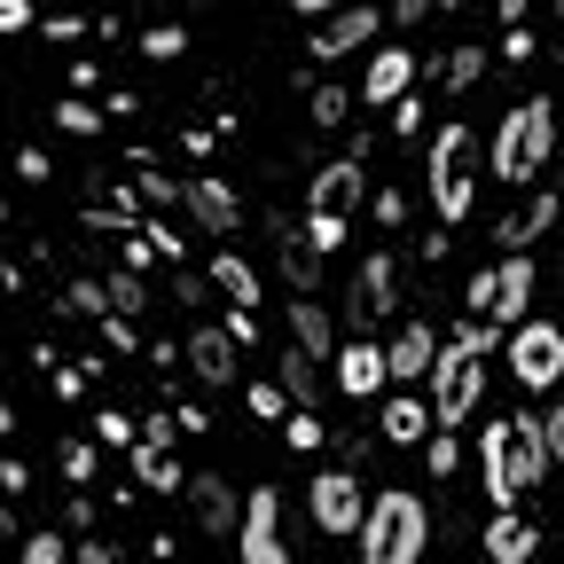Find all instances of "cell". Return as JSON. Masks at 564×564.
<instances>
[{
    "mask_svg": "<svg viewBox=\"0 0 564 564\" xmlns=\"http://www.w3.org/2000/svg\"><path fill=\"white\" fill-rule=\"evenodd\" d=\"M549 432H541V415H494L486 423V440H478V470H486V502L494 510H518L525 494L549 478Z\"/></svg>",
    "mask_w": 564,
    "mask_h": 564,
    "instance_id": "1",
    "label": "cell"
},
{
    "mask_svg": "<svg viewBox=\"0 0 564 564\" xmlns=\"http://www.w3.org/2000/svg\"><path fill=\"white\" fill-rule=\"evenodd\" d=\"M549 158H556V102L533 95V102H518L502 126H494L486 165H494V181H533Z\"/></svg>",
    "mask_w": 564,
    "mask_h": 564,
    "instance_id": "2",
    "label": "cell"
},
{
    "mask_svg": "<svg viewBox=\"0 0 564 564\" xmlns=\"http://www.w3.org/2000/svg\"><path fill=\"white\" fill-rule=\"evenodd\" d=\"M478 133L470 126H440L432 133V158H423V188H432L440 220H470V196H478Z\"/></svg>",
    "mask_w": 564,
    "mask_h": 564,
    "instance_id": "3",
    "label": "cell"
},
{
    "mask_svg": "<svg viewBox=\"0 0 564 564\" xmlns=\"http://www.w3.org/2000/svg\"><path fill=\"white\" fill-rule=\"evenodd\" d=\"M423 549H432V510L415 494H377L361 510V556L369 564H415Z\"/></svg>",
    "mask_w": 564,
    "mask_h": 564,
    "instance_id": "4",
    "label": "cell"
},
{
    "mask_svg": "<svg viewBox=\"0 0 564 564\" xmlns=\"http://www.w3.org/2000/svg\"><path fill=\"white\" fill-rule=\"evenodd\" d=\"M478 392H486V352H470L463 337L455 345H440V361H432V423H470V408H478Z\"/></svg>",
    "mask_w": 564,
    "mask_h": 564,
    "instance_id": "5",
    "label": "cell"
},
{
    "mask_svg": "<svg viewBox=\"0 0 564 564\" xmlns=\"http://www.w3.org/2000/svg\"><path fill=\"white\" fill-rule=\"evenodd\" d=\"M502 352H510V377H518L525 392H549V384L564 377V329H556V322H541V314L510 322Z\"/></svg>",
    "mask_w": 564,
    "mask_h": 564,
    "instance_id": "6",
    "label": "cell"
},
{
    "mask_svg": "<svg viewBox=\"0 0 564 564\" xmlns=\"http://www.w3.org/2000/svg\"><path fill=\"white\" fill-rule=\"evenodd\" d=\"M470 314H494V322H525L533 314V259L525 251H510L502 267H486L478 282H470Z\"/></svg>",
    "mask_w": 564,
    "mask_h": 564,
    "instance_id": "7",
    "label": "cell"
},
{
    "mask_svg": "<svg viewBox=\"0 0 564 564\" xmlns=\"http://www.w3.org/2000/svg\"><path fill=\"white\" fill-rule=\"evenodd\" d=\"M236 549H243V564H282V494H274V486H251V494H243Z\"/></svg>",
    "mask_w": 564,
    "mask_h": 564,
    "instance_id": "8",
    "label": "cell"
},
{
    "mask_svg": "<svg viewBox=\"0 0 564 564\" xmlns=\"http://www.w3.org/2000/svg\"><path fill=\"white\" fill-rule=\"evenodd\" d=\"M314 525L322 533H361V510H369V494H361V478L352 470H314Z\"/></svg>",
    "mask_w": 564,
    "mask_h": 564,
    "instance_id": "9",
    "label": "cell"
},
{
    "mask_svg": "<svg viewBox=\"0 0 564 564\" xmlns=\"http://www.w3.org/2000/svg\"><path fill=\"white\" fill-rule=\"evenodd\" d=\"M361 212V158H329L306 181V220H352Z\"/></svg>",
    "mask_w": 564,
    "mask_h": 564,
    "instance_id": "10",
    "label": "cell"
},
{
    "mask_svg": "<svg viewBox=\"0 0 564 564\" xmlns=\"http://www.w3.org/2000/svg\"><path fill=\"white\" fill-rule=\"evenodd\" d=\"M392 282H400V267L377 251V259H361V282H352V299H345V322L352 329H377L384 314H392Z\"/></svg>",
    "mask_w": 564,
    "mask_h": 564,
    "instance_id": "11",
    "label": "cell"
},
{
    "mask_svg": "<svg viewBox=\"0 0 564 564\" xmlns=\"http://www.w3.org/2000/svg\"><path fill=\"white\" fill-rule=\"evenodd\" d=\"M188 518H196L204 533H236V518H243V494H236L220 470H196V478H188Z\"/></svg>",
    "mask_w": 564,
    "mask_h": 564,
    "instance_id": "12",
    "label": "cell"
},
{
    "mask_svg": "<svg viewBox=\"0 0 564 564\" xmlns=\"http://www.w3.org/2000/svg\"><path fill=\"white\" fill-rule=\"evenodd\" d=\"M384 384H392L384 345H337V392H345V400H377Z\"/></svg>",
    "mask_w": 564,
    "mask_h": 564,
    "instance_id": "13",
    "label": "cell"
},
{
    "mask_svg": "<svg viewBox=\"0 0 564 564\" xmlns=\"http://www.w3.org/2000/svg\"><path fill=\"white\" fill-rule=\"evenodd\" d=\"M384 32V17H377V0H361V9H345V17H329L322 32H314V55L329 63V55H352V47H369Z\"/></svg>",
    "mask_w": 564,
    "mask_h": 564,
    "instance_id": "14",
    "label": "cell"
},
{
    "mask_svg": "<svg viewBox=\"0 0 564 564\" xmlns=\"http://www.w3.org/2000/svg\"><path fill=\"white\" fill-rule=\"evenodd\" d=\"M432 361H440V337L423 329V322H408V329L384 345V369H392V384H415V377H432Z\"/></svg>",
    "mask_w": 564,
    "mask_h": 564,
    "instance_id": "15",
    "label": "cell"
},
{
    "mask_svg": "<svg viewBox=\"0 0 564 564\" xmlns=\"http://www.w3.org/2000/svg\"><path fill=\"white\" fill-rule=\"evenodd\" d=\"M181 204L196 212V220H204L212 236L243 228V204H236V188H228V181H188V188H181Z\"/></svg>",
    "mask_w": 564,
    "mask_h": 564,
    "instance_id": "16",
    "label": "cell"
},
{
    "mask_svg": "<svg viewBox=\"0 0 564 564\" xmlns=\"http://www.w3.org/2000/svg\"><path fill=\"white\" fill-rule=\"evenodd\" d=\"M408 79H415V55H408V47H377V55H369V79H361V95L392 110V102L408 95Z\"/></svg>",
    "mask_w": 564,
    "mask_h": 564,
    "instance_id": "17",
    "label": "cell"
},
{
    "mask_svg": "<svg viewBox=\"0 0 564 564\" xmlns=\"http://www.w3.org/2000/svg\"><path fill=\"white\" fill-rule=\"evenodd\" d=\"M188 369H196L204 384H236V337H228V329H196V337H188Z\"/></svg>",
    "mask_w": 564,
    "mask_h": 564,
    "instance_id": "18",
    "label": "cell"
},
{
    "mask_svg": "<svg viewBox=\"0 0 564 564\" xmlns=\"http://www.w3.org/2000/svg\"><path fill=\"white\" fill-rule=\"evenodd\" d=\"M556 212H564V188H541V196H533L525 212H510V220L494 228V236H502V251H525V243H533V236L556 220Z\"/></svg>",
    "mask_w": 564,
    "mask_h": 564,
    "instance_id": "19",
    "label": "cell"
},
{
    "mask_svg": "<svg viewBox=\"0 0 564 564\" xmlns=\"http://www.w3.org/2000/svg\"><path fill=\"white\" fill-rule=\"evenodd\" d=\"M533 541H541V533H533L518 510H494V518H486V556H494V564H525Z\"/></svg>",
    "mask_w": 564,
    "mask_h": 564,
    "instance_id": "20",
    "label": "cell"
},
{
    "mask_svg": "<svg viewBox=\"0 0 564 564\" xmlns=\"http://www.w3.org/2000/svg\"><path fill=\"white\" fill-rule=\"evenodd\" d=\"M291 345H299V352H314V361H322V352H337V322L322 314V299H314V291L291 306Z\"/></svg>",
    "mask_w": 564,
    "mask_h": 564,
    "instance_id": "21",
    "label": "cell"
},
{
    "mask_svg": "<svg viewBox=\"0 0 564 564\" xmlns=\"http://www.w3.org/2000/svg\"><path fill=\"white\" fill-rule=\"evenodd\" d=\"M384 440L392 447H423V440H432V400H384Z\"/></svg>",
    "mask_w": 564,
    "mask_h": 564,
    "instance_id": "22",
    "label": "cell"
},
{
    "mask_svg": "<svg viewBox=\"0 0 564 564\" xmlns=\"http://www.w3.org/2000/svg\"><path fill=\"white\" fill-rule=\"evenodd\" d=\"M212 282H220V291H228L236 306H259V274H251L236 251H220V259H212Z\"/></svg>",
    "mask_w": 564,
    "mask_h": 564,
    "instance_id": "23",
    "label": "cell"
},
{
    "mask_svg": "<svg viewBox=\"0 0 564 564\" xmlns=\"http://www.w3.org/2000/svg\"><path fill=\"white\" fill-rule=\"evenodd\" d=\"M133 478L165 494V486H181V463H173L165 447H150V440H133Z\"/></svg>",
    "mask_w": 564,
    "mask_h": 564,
    "instance_id": "24",
    "label": "cell"
},
{
    "mask_svg": "<svg viewBox=\"0 0 564 564\" xmlns=\"http://www.w3.org/2000/svg\"><path fill=\"white\" fill-rule=\"evenodd\" d=\"M282 384H291V400H299V408H314V352L282 345Z\"/></svg>",
    "mask_w": 564,
    "mask_h": 564,
    "instance_id": "25",
    "label": "cell"
},
{
    "mask_svg": "<svg viewBox=\"0 0 564 564\" xmlns=\"http://www.w3.org/2000/svg\"><path fill=\"white\" fill-rule=\"evenodd\" d=\"M282 274H291L299 282V291H314V282H322V251L299 236V243H282Z\"/></svg>",
    "mask_w": 564,
    "mask_h": 564,
    "instance_id": "26",
    "label": "cell"
},
{
    "mask_svg": "<svg viewBox=\"0 0 564 564\" xmlns=\"http://www.w3.org/2000/svg\"><path fill=\"white\" fill-rule=\"evenodd\" d=\"M110 282V306L118 314H141V299H150V291H141V267H118V274H102Z\"/></svg>",
    "mask_w": 564,
    "mask_h": 564,
    "instance_id": "27",
    "label": "cell"
},
{
    "mask_svg": "<svg viewBox=\"0 0 564 564\" xmlns=\"http://www.w3.org/2000/svg\"><path fill=\"white\" fill-rule=\"evenodd\" d=\"M423 463H432V478H455V463H463V447H455V432L440 423L432 440H423Z\"/></svg>",
    "mask_w": 564,
    "mask_h": 564,
    "instance_id": "28",
    "label": "cell"
},
{
    "mask_svg": "<svg viewBox=\"0 0 564 564\" xmlns=\"http://www.w3.org/2000/svg\"><path fill=\"white\" fill-rule=\"evenodd\" d=\"M345 102H352V95H337V87H314V126H337V118H345Z\"/></svg>",
    "mask_w": 564,
    "mask_h": 564,
    "instance_id": "29",
    "label": "cell"
},
{
    "mask_svg": "<svg viewBox=\"0 0 564 564\" xmlns=\"http://www.w3.org/2000/svg\"><path fill=\"white\" fill-rule=\"evenodd\" d=\"M63 478H79V486L95 478V455H87V440H70V447H63Z\"/></svg>",
    "mask_w": 564,
    "mask_h": 564,
    "instance_id": "30",
    "label": "cell"
},
{
    "mask_svg": "<svg viewBox=\"0 0 564 564\" xmlns=\"http://www.w3.org/2000/svg\"><path fill=\"white\" fill-rule=\"evenodd\" d=\"M470 79H478V47H463V55H447V87H455V95H463V87H470Z\"/></svg>",
    "mask_w": 564,
    "mask_h": 564,
    "instance_id": "31",
    "label": "cell"
},
{
    "mask_svg": "<svg viewBox=\"0 0 564 564\" xmlns=\"http://www.w3.org/2000/svg\"><path fill=\"white\" fill-rule=\"evenodd\" d=\"M55 126H63V133H95V126H102V118H95V110H87V102H63V110H55Z\"/></svg>",
    "mask_w": 564,
    "mask_h": 564,
    "instance_id": "32",
    "label": "cell"
},
{
    "mask_svg": "<svg viewBox=\"0 0 564 564\" xmlns=\"http://www.w3.org/2000/svg\"><path fill=\"white\" fill-rule=\"evenodd\" d=\"M306 243H314V251H337V243H345V220H306Z\"/></svg>",
    "mask_w": 564,
    "mask_h": 564,
    "instance_id": "33",
    "label": "cell"
},
{
    "mask_svg": "<svg viewBox=\"0 0 564 564\" xmlns=\"http://www.w3.org/2000/svg\"><path fill=\"white\" fill-rule=\"evenodd\" d=\"M541 432H549V455L564 463V400H549V415H541Z\"/></svg>",
    "mask_w": 564,
    "mask_h": 564,
    "instance_id": "34",
    "label": "cell"
},
{
    "mask_svg": "<svg viewBox=\"0 0 564 564\" xmlns=\"http://www.w3.org/2000/svg\"><path fill=\"white\" fill-rule=\"evenodd\" d=\"M392 126L415 133V126H423V95H400V102H392Z\"/></svg>",
    "mask_w": 564,
    "mask_h": 564,
    "instance_id": "35",
    "label": "cell"
},
{
    "mask_svg": "<svg viewBox=\"0 0 564 564\" xmlns=\"http://www.w3.org/2000/svg\"><path fill=\"white\" fill-rule=\"evenodd\" d=\"M32 24V0H0V32H24Z\"/></svg>",
    "mask_w": 564,
    "mask_h": 564,
    "instance_id": "36",
    "label": "cell"
},
{
    "mask_svg": "<svg viewBox=\"0 0 564 564\" xmlns=\"http://www.w3.org/2000/svg\"><path fill=\"white\" fill-rule=\"evenodd\" d=\"M173 432H181V415H150V423H141V440H150V447H165Z\"/></svg>",
    "mask_w": 564,
    "mask_h": 564,
    "instance_id": "37",
    "label": "cell"
},
{
    "mask_svg": "<svg viewBox=\"0 0 564 564\" xmlns=\"http://www.w3.org/2000/svg\"><path fill=\"white\" fill-rule=\"evenodd\" d=\"M228 337H236V345H251V337H259V314H251V306H236V314H228Z\"/></svg>",
    "mask_w": 564,
    "mask_h": 564,
    "instance_id": "38",
    "label": "cell"
},
{
    "mask_svg": "<svg viewBox=\"0 0 564 564\" xmlns=\"http://www.w3.org/2000/svg\"><path fill=\"white\" fill-rule=\"evenodd\" d=\"M251 415H267V423H274V415H282V392H274V384H251Z\"/></svg>",
    "mask_w": 564,
    "mask_h": 564,
    "instance_id": "39",
    "label": "cell"
},
{
    "mask_svg": "<svg viewBox=\"0 0 564 564\" xmlns=\"http://www.w3.org/2000/svg\"><path fill=\"white\" fill-rule=\"evenodd\" d=\"M63 556H70V549H63L55 533H32V564H63Z\"/></svg>",
    "mask_w": 564,
    "mask_h": 564,
    "instance_id": "40",
    "label": "cell"
},
{
    "mask_svg": "<svg viewBox=\"0 0 564 564\" xmlns=\"http://www.w3.org/2000/svg\"><path fill=\"white\" fill-rule=\"evenodd\" d=\"M291 447H322V423L314 415H291Z\"/></svg>",
    "mask_w": 564,
    "mask_h": 564,
    "instance_id": "41",
    "label": "cell"
},
{
    "mask_svg": "<svg viewBox=\"0 0 564 564\" xmlns=\"http://www.w3.org/2000/svg\"><path fill=\"white\" fill-rule=\"evenodd\" d=\"M494 9H502V24H525V9H533V0H494Z\"/></svg>",
    "mask_w": 564,
    "mask_h": 564,
    "instance_id": "42",
    "label": "cell"
},
{
    "mask_svg": "<svg viewBox=\"0 0 564 564\" xmlns=\"http://www.w3.org/2000/svg\"><path fill=\"white\" fill-rule=\"evenodd\" d=\"M299 17H329V0H299Z\"/></svg>",
    "mask_w": 564,
    "mask_h": 564,
    "instance_id": "43",
    "label": "cell"
},
{
    "mask_svg": "<svg viewBox=\"0 0 564 564\" xmlns=\"http://www.w3.org/2000/svg\"><path fill=\"white\" fill-rule=\"evenodd\" d=\"M432 9H463V0H432Z\"/></svg>",
    "mask_w": 564,
    "mask_h": 564,
    "instance_id": "44",
    "label": "cell"
},
{
    "mask_svg": "<svg viewBox=\"0 0 564 564\" xmlns=\"http://www.w3.org/2000/svg\"><path fill=\"white\" fill-rule=\"evenodd\" d=\"M556 291H564V267H556Z\"/></svg>",
    "mask_w": 564,
    "mask_h": 564,
    "instance_id": "45",
    "label": "cell"
},
{
    "mask_svg": "<svg viewBox=\"0 0 564 564\" xmlns=\"http://www.w3.org/2000/svg\"><path fill=\"white\" fill-rule=\"evenodd\" d=\"M0 220H9V212H0Z\"/></svg>",
    "mask_w": 564,
    "mask_h": 564,
    "instance_id": "46",
    "label": "cell"
}]
</instances>
